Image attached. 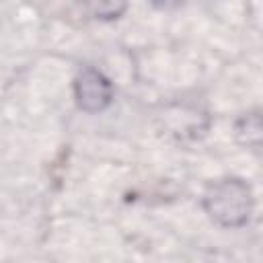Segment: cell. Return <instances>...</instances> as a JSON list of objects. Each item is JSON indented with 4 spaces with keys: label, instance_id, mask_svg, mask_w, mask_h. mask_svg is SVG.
Listing matches in <instances>:
<instances>
[{
    "label": "cell",
    "instance_id": "obj_2",
    "mask_svg": "<svg viewBox=\"0 0 263 263\" xmlns=\"http://www.w3.org/2000/svg\"><path fill=\"white\" fill-rule=\"evenodd\" d=\"M76 99L84 111H101L111 99V84L103 74L88 68L76 78Z\"/></svg>",
    "mask_w": 263,
    "mask_h": 263
},
{
    "label": "cell",
    "instance_id": "obj_1",
    "mask_svg": "<svg viewBox=\"0 0 263 263\" xmlns=\"http://www.w3.org/2000/svg\"><path fill=\"white\" fill-rule=\"evenodd\" d=\"M208 208L214 218L224 224H238L247 218L249 212V191L238 181H228L214 187L208 197Z\"/></svg>",
    "mask_w": 263,
    "mask_h": 263
}]
</instances>
